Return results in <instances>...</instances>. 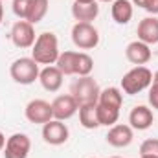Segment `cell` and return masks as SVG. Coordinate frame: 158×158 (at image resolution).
<instances>
[{
    "label": "cell",
    "mask_w": 158,
    "mask_h": 158,
    "mask_svg": "<svg viewBox=\"0 0 158 158\" xmlns=\"http://www.w3.org/2000/svg\"><path fill=\"white\" fill-rule=\"evenodd\" d=\"M31 59L39 64H55L59 59V40L55 33H40L35 39L33 50H31Z\"/></svg>",
    "instance_id": "cell-1"
},
{
    "label": "cell",
    "mask_w": 158,
    "mask_h": 158,
    "mask_svg": "<svg viewBox=\"0 0 158 158\" xmlns=\"http://www.w3.org/2000/svg\"><path fill=\"white\" fill-rule=\"evenodd\" d=\"M99 85L90 77V76H83V77L76 79L72 83V88H70V94L74 96V99L77 101V105H92V103H98L99 99Z\"/></svg>",
    "instance_id": "cell-2"
},
{
    "label": "cell",
    "mask_w": 158,
    "mask_h": 158,
    "mask_svg": "<svg viewBox=\"0 0 158 158\" xmlns=\"http://www.w3.org/2000/svg\"><path fill=\"white\" fill-rule=\"evenodd\" d=\"M151 83H153L151 70L145 68V66H136V68H132L131 72H127L123 76V79H121V88H123L125 94L134 96V94H140L142 90H145Z\"/></svg>",
    "instance_id": "cell-3"
},
{
    "label": "cell",
    "mask_w": 158,
    "mask_h": 158,
    "mask_svg": "<svg viewBox=\"0 0 158 158\" xmlns=\"http://www.w3.org/2000/svg\"><path fill=\"white\" fill-rule=\"evenodd\" d=\"M9 74L19 85H31L35 79H39V63H35L31 57H20L11 64Z\"/></svg>",
    "instance_id": "cell-4"
},
{
    "label": "cell",
    "mask_w": 158,
    "mask_h": 158,
    "mask_svg": "<svg viewBox=\"0 0 158 158\" xmlns=\"http://www.w3.org/2000/svg\"><path fill=\"white\" fill-rule=\"evenodd\" d=\"M72 40L79 50H92L99 42V33L90 22H76L72 28Z\"/></svg>",
    "instance_id": "cell-5"
},
{
    "label": "cell",
    "mask_w": 158,
    "mask_h": 158,
    "mask_svg": "<svg viewBox=\"0 0 158 158\" xmlns=\"http://www.w3.org/2000/svg\"><path fill=\"white\" fill-rule=\"evenodd\" d=\"M31 149V142L26 134L17 132L7 138L4 147V158H28Z\"/></svg>",
    "instance_id": "cell-6"
},
{
    "label": "cell",
    "mask_w": 158,
    "mask_h": 158,
    "mask_svg": "<svg viewBox=\"0 0 158 158\" xmlns=\"http://www.w3.org/2000/svg\"><path fill=\"white\" fill-rule=\"evenodd\" d=\"M11 40L17 48H31L35 44V30L28 20H19L11 28Z\"/></svg>",
    "instance_id": "cell-7"
},
{
    "label": "cell",
    "mask_w": 158,
    "mask_h": 158,
    "mask_svg": "<svg viewBox=\"0 0 158 158\" xmlns=\"http://www.w3.org/2000/svg\"><path fill=\"white\" fill-rule=\"evenodd\" d=\"M68 136H70L68 127L59 119H52V121L44 123V127H42V138L50 145H63V143H66Z\"/></svg>",
    "instance_id": "cell-8"
},
{
    "label": "cell",
    "mask_w": 158,
    "mask_h": 158,
    "mask_svg": "<svg viewBox=\"0 0 158 158\" xmlns=\"http://www.w3.org/2000/svg\"><path fill=\"white\" fill-rule=\"evenodd\" d=\"M26 118L30 123H48L53 119L52 105L44 99H33L26 105Z\"/></svg>",
    "instance_id": "cell-9"
},
{
    "label": "cell",
    "mask_w": 158,
    "mask_h": 158,
    "mask_svg": "<svg viewBox=\"0 0 158 158\" xmlns=\"http://www.w3.org/2000/svg\"><path fill=\"white\" fill-rule=\"evenodd\" d=\"M79 110L77 101L74 99L72 94H64V96H57L52 103V112H53V118L63 121V119L72 118L76 112Z\"/></svg>",
    "instance_id": "cell-10"
},
{
    "label": "cell",
    "mask_w": 158,
    "mask_h": 158,
    "mask_svg": "<svg viewBox=\"0 0 158 158\" xmlns=\"http://www.w3.org/2000/svg\"><path fill=\"white\" fill-rule=\"evenodd\" d=\"M125 55H127V59H129L132 64H136V66H142V64H145V63L151 61L149 44H145V42H142V40L131 42V44L127 46V50H125Z\"/></svg>",
    "instance_id": "cell-11"
},
{
    "label": "cell",
    "mask_w": 158,
    "mask_h": 158,
    "mask_svg": "<svg viewBox=\"0 0 158 158\" xmlns=\"http://www.w3.org/2000/svg\"><path fill=\"white\" fill-rule=\"evenodd\" d=\"M107 142L112 147H127L132 142V127L129 125H112L109 134H107Z\"/></svg>",
    "instance_id": "cell-12"
},
{
    "label": "cell",
    "mask_w": 158,
    "mask_h": 158,
    "mask_svg": "<svg viewBox=\"0 0 158 158\" xmlns=\"http://www.w3.org/2000/svg\"><path fill=\"white\" fill-rule=\"evenodd\" d=\"M39 81L42 85L44 90L48 92H57L63 85V72L57 68V66H46L44 70H40L39 74Z\"/></svg>",
    "instance_id": "cell-13"
},
{
    "label": "cell",
    "mask_w": 158,
    "mask_h": 158,
    "mask_svg": "<svg viewBox=\"0 0 158 158\" xmlns=\"http://www.w3.org/2000/svg\"><path fill=\"white\" fill-rule=\"evenodd\" d=\"M138 40L145 44H156L158 42V19L156 17H147L140 20L138 24Z\"/></svg>",
    "instance_id": "cell-14"
},
{
    "label": "cell",
    "mask_w": 158,
    "mask_h": 158,
    "mask_svg": "<svg viewBox=\"0 0 158 158\" xmlns=\"http://www.w3.org/2000/svg\"><path fill=\"white\" fill-rule=\"evenodd\" d=\"M129 123L132 129H138V131H145L153 125V112L151 109L143 107V105H138L131 110L129 114Z\"/></svg>",
    "instance_id": "cell-15"
},
{
    "label": "cell",
    "mask_w": 158,
    "mask_h": 158,
    "mask_svg": "<svg viewBox=\"0 0 158 158\" xmlns=\"http://www.w3.org/2000/svg\"><path fill=\"white\" fill-rule=\"evenodd\" d=\"M99 13V6L96 2H90V4H83V2H74L72 6V15L77 22H90L96 20Z\"/></svg>",
    "instance_id": "cell-16"
},
{
    "label": "cell",
    "mask_w": 158,
    "mask_h": 158,
    "mask_svg": "<svg viewBox=\"0 0 158 158\" xmlns=\"http://www.w3.org/2000/svg\"><path fill=\"white\" fill-rule=\"evenodd\" d=\"M48 0H28V7H26V17L24 20H28L30 24H37L44 19V15L48 13Z\"/></svg>",
    "instance_id": "cell-17"
},
{
    "label": "cell",
    "mask_w": 158,
    "mask_h": 158,
    "mask_svg": "<svg viewBox=\"0 0 158 158\" xmlns=\"http://www.w3.org/2000/svg\"><path fill=\"white\" fill-rule=\"evenodd\" d=\"M79 52H64L59 53V59L55 66L63 72V76H76V66H77Z\"/></svg>",
    "instance_id": "cell-18"
},
{
    "label": "cell",
    "mask_w": 158,
    "mask_h": 158,
    "mask_svg": "<svg viewBox=\"0 0 158 158\" xmlns=\"http://www.w3.org/2000/svg\"><path fill=\"white\" fill-rule=\"evenodd\" d=\"M98 103L119 110V109H121V103H123V96H121L119 88L110 86V88H105V90L99 92V99H98Z\"/></svg>",
    "instance_id": "cell-19"
},
{
    "label": "cell",
    "mask_w": 158,
    "mask_h": 158,
    "mask_svg": "<svg viewBox=\"0 0 158 158\" xmlns=\"http://www.w3.org/2000/svg\"><path fill=\"white\" fill-rule=\"evenodd\" d=\"M98 103L92 105H81L79 107V121L85 129H98L99 127V119H98Z\"/></svg>",
    "instance_id": "cell-20"
},
{
    "label": "cell",
    "mask_w": 158,
    "mask_h": 158,
    "mask_svg": "<svg viewBox=\"0 0 158 158\" xmlns=\"http://www.w3.org/2000/svg\"><path fill=\"white\" fill-rule=\"evenodd\" d=\"M112 19L118 24H127L132 19V4L129 0H114L112 2Z\"/></svg>",
    "instance_id": "cell-21"
},
{
    "label": "cell",
    "mask_w": 158,
    "mask_h": 158,
    "mask_svg": "<svg viewBox=\"0 0 158 158\" xmlns=\"http://www.w3.org/2000/svg\"><path fill=\"white\" fill-rule=\"evenodd\" d=\"M98 109V119H99V125H107V127H112L116 125V121L119 118V110L116 109H110V107H105V105H96Z\"/></svg>",
    "instance_id": "cell-22"
},
{
    "label": "cell",
    "mask_w": 158,
    "mask_h": 158,
    "mask_svg": "<svg viewBox=\"0 0 158 158\" xmlns=\"http://www.w3.org/2000/svg\"><path fill=\"white\" fill-rule=\"evenodd\" d=\"M94 68V61L88 53L85 52H79V57H77V66H76V76L83 77V76H88Z\"/></svg>",
    "instance_id": "cell-23"
},
{
    "label": "cell",
    "mask_w": 158,
    "mask_h": 158,
    "mask_svg": "<svg viewBox=\"0 0 158 158\" xmlns=\"http://www.w3.org/2000/svg\"><path fill=\"white\" fill-rule=\"evenodd\" d=\"M140 155H147V156H156L158 158V140L156 138H149L142 143L140 147Z\"/></svg>",
    "instance_id": "cell-24"
},
{
    "label": "cell",
    "mask_w": 158,
    "mask_h": 158,
    "mask_svg": "<svg viewBox=\"0 0 158 158\" xmlns=\"http://www.w3.org/2000/svg\"><path fill=\"white\" fill-rule=\"evenodd\" d=\"M26 7H28V0H13V13L20 20H24L26 17Z\"/></svg>",
    "instance_id": "cell-25"
},
{
    "label": "cell",
    "mask_w": 158,
    "mask_h": 158,
    "mask_svg": "<svg viewBox=\"0 0 158 158\" xmlns=\"http://www.w3.org/2000/svg\"><path fill=\"white\" fill-rule=\"evenodd\" d=\"M149 103L153 105V109L158 110V83H151V90H149Z\"/></svg>",
    "instance_id": "cell-26"
},
{
    "label": "cell",
    "mask_w": 158,
    "mask_h": 158,
    "mask_svg": "<svg viewBox=\"0 0 158 158\" xmlns=\"http://www.w3.org/2000/svg\"><path fill=\"white\" fill-rule=\"evenodd\" d=\"M143 9H147L149 13L156 15V13H158V0H147V2H145V7H143Z\"/></svg>",
    "instance_id": "cell-27"
},
{
    "label": "cell",
    "mask_w": 158,
    "mask_h": 158,
    "mask_svg": "<svg viewBox=\"0 0 158 158\" xmlns=\"http://www.w3.org/2000/svg\"><path fill=\"white\" fill-rule=\"evenodd\" d=\"M4 147H6V136H4V134L0 132V151H2Z\"/></svg>",
    "instance_id": "cell-28"
},
{
    "label": "cell",
    "mask_w": 158,
    "mask_h": 158,
    "mask_svg": "<svg viewBox=\"0 0 158 158\" xmlns=\"http://www.w3.org/2000/svg\"><path fill=\"white\" fill-rule=\"evenodd\" d=\"M132 2H134L138 7H145V2H147V0H132Z\"/></svg>",
    "instance_id": "cell-29"
},
{
    "label": "cell",
    "mask_w": 158,
    "mask_h": 158,
    "mask_svg": "<svg viewBox=\"0 0 158 158\" xmlns=\"http://www.w3.org/2000/svg\"><path fill=\"white\" fill-rule=\"evenodd\" d=\"M4 20V6H2V0H0V24Z\"/></svg>",
    "instance_id": "cell-30"
},
{
    "label": "cell",
    "mask_w": 158,
    "mask_h": 158,
    "mask_svg": "<svg viewBox=\"0 0 158 158\" xmlns=\"http://www.w3.org/2000/svg\"><path fill=\"white\" fill-rule=\"evenodd\" d=\"M76 2H83V4H90V2H96V0H76Z\"/></svg>",
    "instance_id": "cell-31"
},
{
    "label": "cell",
    "mask_w": 158,
    "mask_h": 158,
    "mask_svg": "<svg viewBox=\"0 0 158 158\" xmlns=\"http://www.w3.org/2000/svg\"><path fill=\"white\" fill-rule=\"evenodd\" d=\"M153 83H158V72L155 74V76H153Z\"/></svg>",
    "instance_id": "cell-32"
},
{
    "label": "cell",
    "mask_w": 158,
    "mask_h": 158,
    "mask_svg": "<svg viewBox=\"0 0 158 158\" xmlns=\"http://www.w3.org/2000/svg\"><path fill=\"white\" fill-rule=\"evenodd\" d=\"M142 158H156V156H147V155H143Z\"/></svg>",
    "instance_id": "cell-33"
},
{
    "label": "cell",
    "mask_w": 158,
    "mask_h": 158,
    "mask_svg": "<svg viewBox=\"0 0 158 158\" xmlns=\"http://www.w3.org/2000/svg\"><path fill=\"white\" fill-rule=\"evenodd\" d=\"M99 2H114V0H99Z\"/></svg>",
    "instance_id": "cell-34"
},
{
    "label": "cell",
    "mask_w": 158,
    "mask_h": 158,
    "mask_svg": "<svg viewBox=\"0 0 158 158\" xmlns=\"http://www.w3.org/2000/svg\"><path fill=\"white\" fill-rule=\"evenodd\" d=\"M110 158H121V156H110Z\"/></svg>",
    "instance_id": "cell-35"
}]
</instances>
